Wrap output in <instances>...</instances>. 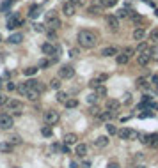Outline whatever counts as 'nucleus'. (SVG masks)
<instances>
[{
    "label": "nucleus",
    "mask_w": 158,
    "mask_h": 168,
    "mask_svg": "<svg viewBox=\"0 0 158 168\" xmlns=\"http://www.w3.org/2000/svg\"><path fill=\"white\" fill-rule=\"evenodd\" d=\"M9 2H11V4H13V2H14V0H9Z\"/></svg>",
    "instance_id": "obj_62"
},
{
    "label": "nucleus",
    "mask_w": 158,
    "mask_h": 168,
    "mask_svg": "<svg viewBox=\"0 0 158 168\" xmlns=\"http://www.w3.org/2000/svg\"><path fill=\"white\" fill-rule=\"evenodd\" d=\"M41 134H43V136H46V138H50V136L53 134L52 126H43V128H41Z\"/></svg>",
    "instance_id": "obj_29"
},
{
    "label": "nucleus",
    "mask_w": 158,
    "mask_h": 168,
    "mask_svg": "<svg viewBox=\"0 0 158 168\" xmlns=\"http://www.w3.org/2000/svg\"><path fill=\"white\" fill-rule=\"evenodd\" d=\"M132 55H133V48H124L123 52H119L117 55H116V62H117L119 66H124V64L130 62Z\"/></svg>",
    "instance_id": "obj_3"
},
{
    "label": "nucleus",
    "mask_w": 158,
    "mask_h": 168,
    "mask_svg": "<svg viewBox=\"0 0 158 168\" xmlns=\"http://www.w3.org/2000/svg\"><path fill=\"white\" fill-rule=\"evenodd\" d=\"M137 62H138V66H147L151 62V53H140V55H137Z\"/></svg>",
    "instance_id": "obj_15"
},
{
    "label": "nucleus",
    "mask_w": 158,
    "mask_h": 168,
    "mask_svg": "<svg viewBox=\"0 0 158 168\" xmlns=\"http://www.w3.org/2000/svg\"><path fill=\"white\" fill-rule=\"evenodd\" d=\"M11 44H20L21 41H23V34L21 32H14V34H11L9 36V39H7Z\"/></svg>",
    "instance_id": "obj_18"
},
{
    "label": "nucleus",
    "mask_w": 158,
    "mask_h": 168,
    "mask_svg": "<svg viewBox=\"0 0 158 168\" xmlns=\"http://www.w3.org/2000/svg\"><path fill=\"white\" fill-rule=\"evenodd\" d=\"M135 83H137V89H140V90H149L151 89V83H149L147 78H138Z\"/></svg>",
    "instance_id": "obj_12"
},
{
    "label": "nucleus",
    "mask_w": 158,
    "mask_h": 168,
    "mask_svg": "<svg viewBox=\"0 0 158 168\" xmlns=\"http://www.w3.org/2000/svg\"><path fill=\"white\" fill-rule=\"evenodd\" d=\"M50 87L55 89V90H59V89H60V78H53V80L50 81Z\"/></svg>",
    "instance_id": "obj_39"
},
{
    "label": "nucleus",
    "mask_w": 158,
    "mask_h": 168,
    "mask_svg": "<svg viewBox=\"0 0 158 168\" xmlns=\"http://www.w3.org/2000/svg\"><path fill=\"white\" fill-rule=\"evenodd\" d=\"M93 143H94L96 149H105V147L108 145V138H107V136H98Z\"/></svg>",
    "instance_id": "obj_14"
},
{
    "label": "nucleus",
    "mask_w": 158,
    "mask_h": 168,
    "mask_svg": "<svg viewBox=\"0 0 158 168\" xmlns=\"http://www.w3.org/2000/svg\"><path fill=\"white\" fill-rule=\"evenodd\" d=\"M9 5H11V2H9V0H5V2L0 5V11H4V13H5V11H9Z\"/></svg>",
    "instance_id": "obj_47"
},
{
    "label": "nucleus",
    "mask_w": 158,
    "mask_h": 168,
    "mask_svg": "<svg viewBox=\"0 0 158 168\" xmlns=\"http://www.w3.org/2000/svg\"><path fill=\"white\" fill-rule=\"evenodd\" d=\"M25 83L29 85V89H34V90H38L39 94L43 92V90H44V85H43L41 81H38V80H27Z\"/></svg>",
    "instance_id": "obj_9"
},
{
    "label": "nucleus",
    "mask_w": 158,
    "mask_h": 168,
    "mask_svg": "<svg viewBox=\"0 0 158 168\" xmlns=\"http://www.w3.org/2000/svg\"><path fill=\"white\" fill-rule=\"evenodd\" d=\"M69 167H71V168H78V163H75V161H71V163H69Z\"/></svg>",
    "instance_id": "obj_58"
},
{
    "label": "nucleus",
    "mask_w": 158,
    "mask_h": 168,
    "mask_svg": "<svg viewBox=\"0 0 158 168\" xmlns=\"http://www.w3.org/2000/svg\"><path fill=\"white\" fill-rule=\"evenodd\" d=\"M132 19H133V23H138V21L142 19V16H138V14H135V13H133V14H132Z\"/></svg>",
    "instance_id": "obj_53"
},
{
    "label": "nucleus",
    "mask_w": 158,
    "mask_h": 168,
    "mask_svg": "<svg viewBox=\"0 0 158 168\" xmlns=\"http://www.w3.org/2000/svg\"><path fill=\"white\" fill-rule=\"evenodd\" d=\"M135 168H146V167H142V165H138V167H135Z\"/></svg>",
    "instance_id": "obj_61"
},
{
    "label": "nucleus",
    "mask_w": 158,
    "mask_h": 168,
    "mask_svg": "<svg viewBox=\"0 0 158 168\" xmlns=\"http://www.w3.org/2000/svg\"><path fill=\"white\" fill-rule=\"evenodd\" d=\"M64 106H66V108H77V106H78V101H77V99H68Z\"/></svg>",
    "instance_id": "obj_38"
},
{
    "label": "nucleus",
    "mask_w": 158,
    "mask_h": 168,
    "mask_svg": "<svg viewBox=\"0 0 158 168\" xmlns=\"http://www.w3.org/2000/svg\"><path fill=\"white\" fill-rule=\"evenodd\" d=\"M62 13H64L68 18H69V16H73V14H75V5H73L71 2H66V4L62 5Z\"/></svg>",
    "instance_id": "obj_16"
},
{
    "label": "nucleus",
    "mask_w": 158,
    "mask_h": 168,
    "mask_svg": "<svg viewBox=\"0 0 158 168\" xmlns=\"http://www.w3.org/2000/svg\"><path fill=\"white\" fill-rule=\"evenodd\" d=\"M107 78H108V75H105V73H101V75H98V76H96V80H98L99 83H101V81H105Z\"/></svg>",
    "instance_id": "obj_50"
},
{
    "label": "nucleus",
    "mask_w": 158,
    "mask_h": 168,
    "mask_svg": "<svg viewBox=\"0 0 158 168\" xmlns=\"http://www.w3.org/2000/svg\"><path fill=\"white\" fill-rule=\"evenodd\" d=\"M98 96H96V94H89V96H87V103H89V105H96V103H98Z\"/></svg>",
    "instance_id": "obj_40"
},
{
    "label": "nucleus",
    "mask_w": 158,
    "mask_h": 168,
    "mask_svg": "<svg viewBox=\"0 0 158 168\" xmlns=\"http://www.w3.org/2000/svg\"><path fill=\"white\" fill-rule=\"evenodd\" d=\"M73 76H75V67L69 66V64L62 66V67L59 69V78L60 80H71Z\"/></svg>",
    "instance_id": "obj_5"
},
{
    "label": "nucleus",
    "mask_w": 158,
    "mask_h": 168,
    "mask_svg": "<svg viewBox=\"0 0 158 168\" xmlns=\"http://www.w3.org/2000/svg\"><path fill=\"white\" fill-rule=\"evenodd\" d=\"M5 106H7L11 112H14L16 115H20L21 110H23V103H21V101H18V99H7Z\"/></svg>",
    "instance_id": "obj_7"
},
{
    "label": "nucleus",
    "mask_w": 158,
    "mask_h": 168,
    "mask_svg": "<svg viewBox=\"0 0 158 168\" xmlns=\"http://www.w3.org/2000/svg\"><path fill=\"white\" fill-rule=\"evenodd\" d=\"M112 113H114V112H110V110L99 112V115H98V120H110V119H112Z\"/></svg>",
    "instance_id": "obj_26"
},
{
    "label": "nucleus",
    "mask_w": 158,
    "mask_h": 168,
    "mask_svg": "<svg viewBox=\"0 0 158 168\" xmlns=\"http://www.w3.org/2000/svg\"><path fill=\"white\" fill-rule=\"evenodd\" d=\"M130 134H132V129L130 128H123V129L117 131V136L121 140H130Z\"/></svg>",
    "instance_id": "obj_22"
},
{
    "label": "nucleus",
    "mask_w": 158,
    "mask_h": 168,
    "mask_svg": "<svg viewBox=\"0 0 158 168\" xmlns=\"http://www.w3.org/2000/svg\"><path fill=\"white\" fill-rule=\"evenodd\" d=\"M41 52H43L44 55H55V53H57V48H55L53 44H50V43H44V44L41 46Z\"/></svg>",
    "instance_id": "obj_11"
},
{
    "label": "nucleus",
    "mask_w": 158,
    "mask_h": 168,
    "mask_svg": "<svg viewBox=\"0 0 158 168\" xmlns=\"http://www.w3.org/2000/svg\"><path fill=\"white\" fill-rule=\"evenodd\" d=\"M149 41H153L155 44H158V28H153L149 32Z\"/></svg>",
    "instance_id": "obj_36"
},
{
    "label": "nucleus",
    "mask_w": 158,
    "mask_h": 168,
    "mask_svg": "<svg viewBox=\"0 0 158 168\" xmlns=\"http://www.w3.org/2000/svg\"><path fill=\"white\" fill-rule=\"evenodd\" d=\"M13 128V117L9 113H0V129H11Z\"/></svg>",
    "instance_id": "obj_8"
},
{
    "label": "nucleus",
    "mask_w": 158,
    "mask_h": 168,
    "mask_svg": "<svg viewBox=\"0 0 158 168\" xmlns=\"http://www.w3.org/2000/svg\"><path fill=\"white\" fill-rule=\"evenodd\" d=\"M155 94H156V96H158V83H156V85H155Z\"/></svg>",
    "instance_id": "obj_60"
},
{
    "label": "nucleus",
    "mask_w": 158,
    "mask_h": 168,
    "mask_svg": "<svg viewBox=\"0 0 158 168\" xmlns=\"http://www.w3.org/2000/svg\"><path fill=\"white\" fill-rule=\"evenodd\" d=\"M116 4H117V0H99L101 7H114Z\"/></svg>",
    "instance_id": "obj_34"
},
{
    "label": "nucleus",
    "mask_w": 158,
    "mask_h": 168,
    "mask_svg": "<svg viewBox=\"0 0 158 168\" xmlns=\"http://www.w3.org/2000/svg\"><path fill=\"white\" fill-rule=\"evenodd\" d=\"M13 143L11 142H0V152L2 154H9V152H13Z\"/></svg>",
    "instance_id": "obj_20"
},
{
    "label": "nucleus",
    "mask_w": 158,
    "mask_h": 168,
    "mask_svg": "<svg viewBox=\"0 0 158 168\" xmlns=\"http://www.w3.org/2000/svg\"><path fill=\"white\" fill-rule=\"evenodd\" d=\"M62 152H64V154H68V152H71V150H69V145H64V147H62Z\"/></svg>",
    "instance_id": "obj_57"
},
{
    "label": "nucleus",
    "mask_w": 158,
    "mask_h": 168,
    "mask_svg": "<svg viewBox=\"0 0 158 168\" xmlns=\"http://www.w3.org/2000/svg\"><path fill=\"white\" fill-rule=\"evenodd\" d=\"M94 94H96L98 97H105V96H107V89H105L103 85H99L98 89H94Z\"/></svg>",
    "instance_id": "obj_35"
},
{
    "label": "nucleus",
    "mask_w": 158,
    "mask_h": 168,
    "mask_svg": "<svg viewBox=\"0 0 158 168\" xmlns=\"http://www.w3.org/2000/svg\"><path fill=\"white\" fill-rule=\"evenodd\" d=\"M96 43H98V36L93 30H80L78 32V44L80 46L91 50V48L96 46Z\"/></svg>",
    "instance_id": "obj_1"
},
{
    "label": "nucleus",
    "mask_w": 158,
    "mask_h": 168,
    "mask_svg": "<svg viewBox=\"0 0 158 168\" xmlns=\"http://www.w3.org/2000/svg\"><path fill=\"white\" fill-rule=\"evenodd\" d=\"M89 112L93 113V115H99V108H96V106H93V108H91Z\"/></svg>",
    "instance_id": "obj_55"
},
{
    "label": "nucleus",
    "mask_w": 158,
    "mask_h": 168,
    "mask_svg": "<svg viewBox=\"0 0 158 168\" xmlns=\"http://www.w3.org/2000/svg\"><path fill=\"white\" fill-rule=\"evenodd\" d=\"M101 9H103L101 5H91V7H89L87 11H89L91 14H98V13H101Z\"/></svg>",
    "instance_id": "obj_41"
},
{
    "label": "nucleus",
    "mask_w": 158,
    "mask_h": 168,
    "mask_svg": "<svg viewBox=\"0 0 158 168\" xmlns=\"http://www.w3.org/2000/svg\"><path fill=\"white\" fill-rule=\"evenodd\" d=\"M16 89H18V85H14L13 81H9V83H7V90H11V92H13V90H16Z\"/></svg>",
    "instance_id": "obj_52"
},
{
    "label": "nucleus",
    "mask_w": 158,
    "mask_h": 168,
    "mask_svg": "<svg viewBox=\"0 0 158 168\" xmlns=\"http://www.w3.org/2000/svg\"><path fill=\"white\" fill-rule=\"evenodd\" d=\"M38 73V67H27V69H23V75L25 76H34Z\"/></svg>",
    "instance_id": "obj_37"
},
{
    "label": "nucleus",
    "mask_w": 158,
    "mask_h": 168,
    "mask_svg": "<svg viewBox=\"0 0 158 168\" xmlns=\"http://www.w3.org/2000/svg\"><path fill=\"white\" fill-rule=\"evenodd\" d=\"M107 168H121V165H119L117 161H110V163L107 165Z\"/></svg>",
    "instance_id": "obj_51"
},
{
    "label": "nucleus",
    "mask_w": 158,
    "mask_h": 168,
    "mask_svg": "<svg viewBox=\"0 0 158 168\" xmlns=\"http://www.w3.org/2000/svg\"><path fill=\"white\" fill-rule=\"evenodd\" d=\"M68 99H69V97H68V94H66V92H62V90L57 92V101H59V103L66 105V101H68Z\"/></svg>",
    "instance_id": "obj_33"
},
{
    "label": "nucleus",
    "mask_w": 158,
    "mask_h": 168,
    "mask_svg": "<svg viewBox=\"0 0 158 168\" xmlns=\"http://www.w3.org/2000/svg\"><path fill=\"white\" fill-rule=\"evenodd\" d=\"M149 147H158V133H153V134H149V143H147Z\"/></svg>",
    "instance_id": "obj_30"
},
{
    "label": "nucleus",
    "mask_w": 158,
    "mask_h": 168,
    "mask_svg": "<svg viewBox=\"0 0 158 168\" xmlns=\"http://www.w3.org/2000/svg\"><path fill=\"white\" fill-rule=\"evenodd\" d=\"M5 103H7V97H5L4 94H0V106H4Z\"/></svg>",
    "instance_id": "obj_54"
},
{
    "label": "nucleus",
    "mask_w": 158,
    "mask_h": 168,
    "mask_svg": "<svg viewBox=\"0 0 158 168\" xmlns=\"http://www.w3.org/2000/svg\"><path fill=\"white\" fill-rule=\"evenodd\" d=\"M107 25L110 30H117L119 28V18L117 16H107Z\"/></svg>",
    "instance_id": "obj_13"
},
{
    "label": "nucleus",
    "mask_w": 158,
    "mask_h": 168,
    "mask_svg": "<svg viewBox=\"0 0 158 168\" xmlns=\"http://www.w3.org/2000/svg\"><path fill=\"white\" fill-rule=\"evenodd\" d=\"M151 81H153V83L156 85V83H158V76H153V78H151Z\"/></svg>",
    "instance_id": "obj_59"
},
{
    "label": "nucleus",
    "mask_w": 158,
    "mask_h": 168,
    "mask_svg": "<svg viewBox=\"0 0 158 168\" xmlns=\"http://www.w3.org/2000/svg\"><path fill=\"white\" fill-rule=\"evenodd\" d=\"M156 108H158V105H156Z\"/></svg>",
    "instance_id": "obj_64"
},
{
    "label": "nucleus",
    "mask_w": 158,
    "mask_h": 168,
    "mask_svg": "<svg viewBox=\"0 0 158 168\" xmlns=\"http://www.w3.org/2000/svg\"><path fill=\"white\" fill-rule=\"evenodd\" d=\"M107 131H108V134H117V128L116 126H112V124H107Z\"/></svg>",
    "instance_id": "obj_44"
},
{
    "label": "nucleus",
    "mask_w": 158,
    "mask_h": 168,
    "mask_svg": "<svg viewBox=\"0 0 158 168\" xmlns=\"http://www.w3.org/2000/svg\"><path fill=\"white\" fill-rule=\"evenodd\" d=\"M119 53V50L116 46H107V48H103L101 52H99V55L101 57H116Z\"/></svg>",
    "instance_id": "obj_10"
},
{
    "label": "nucleus",
    "mask_w": 158,
    "mask_h": 168,
    "mask_svg": "<svg viewBox=\"0 0 158 168\" xmlns=\"http://www.w3.org/2000/svg\"><path fill=\"white\" fill-rule=\"evenodd\" d=\"M130 103H132V94L126 92L124 94V105H130Z\"/></svg>",
    "instance_id": "obj_49"
},
{
    "label": "nucleus",
    "mask_w": 158,
    "mask_h": 168,
    "mask_svg": "<svg viewBox=\"0 0 158 168\" xmlns=\"http://www.w3.org/2000/svg\"><path fill=\"white\" fill-rule=\"evenodd\" d=\"M0 41H2V36H0Z\"/></svg>",
    "instance_id": "obj_63"
},
{
    "label": "nucleus",
    "mask_w": 158,
    "mask_h": 168,
    "mask_svg": "<svg viewBox=\"0 0 158 168\" xmlns=\"http://www.w3.org/2000/svg\"><path fill=\"white\" fill-rule=\"evenodd\" d=\"M77 156H80V158H84L85 154H87V145L85 143H77Z\"/></svg>",
    "instance_id": "obj_24"
},
{
    "label": "nucleus",
    "mask_w": 158,
    "mask_h": 168,
    "mask_svg": "<svg viewBox=\"0 0 158 168\" xmlns=\"http://www.w3.org/2000/svg\"><path fill=\"white\" fill-rule=\"evenodd\" d=\"M27 99H29V101H38V99H39V92L34 90V89H30L29 94H27Z\"/></svg>",
    "instance_id": "obj_28"
},
{
    "label": "nucleus",
    "mask_w": 158,
    "mask_h": 168,
    "mask_svg": "<svg viewBox=\"0 0 158 168\" xmlns=\"http://www.w3.org/2000/svg\"><path fill=\"white\" fill-rule=\"evenodd\" d=\"M151 60H156L158 62V46L151 48Z\"/></svg>",
    "instance_id": "obj_45"
},
{
    "label": "nucleus",
    "mask_w": 158,
    "mask_h": 168,
    "mask_svg": "<svg viewBox=\"0 0 158 168\" xmlns=\"http://www.w3.org/2000/svg\"><path fill=\"white\" fill-rule=\"evenodd\" d=\"M43 120H44L46 126H55V124L59 122V112H55V110H46V112L43 113Z\"/></svg>",
    "instance_id": "obj_4"
},
{
    "label": "nucleus",
    "mask_w": 158,
    "mask_h": 168,
    "mask_svg": "<svg viewBox=\"0 0 158 168\" xmlns=\"http://www.w3.org/2000/svg\"><path fill=\"white\" fill-rule=\"evenodd\" d=\"M34 30H36V32H46V25H39V23H36V25H34Z\"/></svg>",
    "instance_id": "obj_46"
},
{
    "label": "nucleus",
    "mask_w": 158,
    "mask_h": 168,
    "mask_svg": "<svg viewBox=\"0 0 158 168\" xmlns=\"http://www.w3.org/2000/svg\"><path fill=\"white\" fill-rule=\"evenodd\" d=\"M7 142H11L13 145H20V143H21V138L18 136V134H14V136H11V138H9Z\"/></svg>",
    "instance_id": "obj_42"
},
{
    "label": "nucleus",
    "mask_w": 158,
    "mask_h": 168,
    "mask_svg": "<svg viewBox=\"0 0 158 168\" xmlns=\"http://www.w3.org/2000/svg\"><path fill=\"white\" fill-rule=\"evenodd\" d=\"M78 53H80L78 48H71L69 50V57H78Z\"/></svg>",
    "instance_id": "obj_48"
},
{
    "label": "nucleus",
    "mask_w": 158,
    "mask_h": 168,
    "mask_svg": "<svg viewBox=\"0 0 158 168\" xmlns=\"http://www.w3.org/2000/svg\"><path fill=\"white\" fill-rule=\"evenodd\" d=\"M64 143H66V145H77V143H78V136H77L75 133H69V134H66Z\"/></svg>",
    "instance_id": "obj_17"
},
{
    "label": "nucleus",
    "mask_w": 158,
    "mask_h": 168,
    "mask_svg": "<svg viewBox=\"0 0 158 168\" xmlns=\"http://www.w3.org/2000/svg\"><path fill=\"white\" fill-rule=\"evenodd\" d=\"M55 60H57V57H53V58H43V60L39 62V69H46V67H50Z\"/></svg>",
    "instance_id": "obj_23"
},
{
    "label": "nucleus",
    "mask_w": 158,
    "mask_h": 168,
    "mask_svg": "<svg viewBox=\"0 0 158 168\" xmlns=\"http://www.w3.org/2000/svg\"><path fill=\"white\" fill-rule=\"evenodd\" d=\"M23 25V19L20 18V14L18 13H13L11 16H9V21H7V28L9 30H14V28H18Z\"/></svg>",
    "instance_id": "obj_6"
},
{
    "label": "nucleus",
    "mask_w": 158,
    "mask_h": 168,
    "mask_svg": "<svg viewBox=\"0 0 158 168\" xmlns=\"http://www.w3.org/2000/svg\"><path fill=\"white\" fill-rule=\"evenodd\" d=\"M132 14H133V13H132L130 9H126V7H124V9H119L116 16H117V18H126V16H132Z\"/></svg>",
    "instance_id": "obj_31"
},
{
    "label": "nucleus",
    "mask_w": 158,
    "mask_h": 168,
    "mask_svg": "<svg viewBox=\"0 0 158 168\" xmlns=\"http://www.w3.org/2000/svg\"><path fill=\"white\" fill-rule=\"evenodd\" d=\"M155 113L153 112H149V110H144L142 113H138V119H147V117H153Z\"/></svg>",
    "instance_id": "obj_43"
},
{
    "label": "nucleus",
    "mask_w": 158,
    "mask_h": 168,
    "mask_svg": "<svg viewBox=\"0 0 158 168\" xmlns=\"http://www.w3.org/2000/svg\"><path fill=\"white\" fill-rule=\"evenodd\" d=\"M44 21H46V28H50V30H57L59 27H62L60 18L57 16L55 11H48V13L44 14Z\"/></svg>",
    "instance_id": "obj_2"
},
{
    "label": "nucleus",
    "mask_w": 158,
    "mask_h": 168,
    "mask_svg": "<svg viewBox=\"0 0 158 168\" xmlns=\"http://www.w3.org/2000/svg\"><path fill=\"white\" fill-rule=\"evenodd\" d=\"M16 90H18V92H20L21 96H27V94H29V90H30V89H29V85H27V83L23 81V83H20V85H18V89H16Z\"/></svg>",
    "instance_id": "obj_32"
},
{
    "label": "nucleus",
    "mask_w": 158,
    "mask_h": 168,
    "mask_svg": "<svg viewBox=\"0 0 158 168\" xmlns=\"http://www.w3.org/2000/svg\"><path fill=\"white\" fill-rule=\"evenodd\" d=\"M119 108V101L117 99H107V110L110 112H117Z\"/></svg>",
    "instance_id": "obj_21"
},
{
    "label": "nucleus",
    "mask_w": 158,
    "mask_h": 168,
    "mask_svg": "<svg viewBox=\"0 0 158 168\" xmlns=\"http://www.w3.org/2000/svg\"><path fill=\"white\" fill-rule=\"evenodd\" d=\"M144 37H146V30H144L142 27H138V28L133 30V39H135V41L140 43V41H144Z\"/></svg>",
    "instance_id": "obj_19"
},
{
    "label": "nucleus",
    "mask_w": 158,
    "mask_h": 168,
    "mask_svg": "<svg viewBox=\"0 0 158 168\" xmlns=\"http://www.w3.org/2000/svg\"><path fill=\"white\" fill-rule=\"evenodd\" d=\"M137 53L140 55V53H151V48L146 44V43H138L137 46Z\"/></svg>",
    "instance_id": "obj_25"
},
{
    "label": "nucleus",
    "mask_w": 158,
    "mask_h": 168,
    "mask_svg": "<svg viewBox=\"0 0 158 168\" xmlns=\"http://www.w3.org/2000/svg\"><path fill=\"white\" fill-rule=\"evenodd\" d=\"M69 2H71V4H73L75 7H77V5H82V4H84V0H69Z\"/></svg>",
    "instance_id": "obj_56"
},
{
    "label": "nucleus",
    "mask_w": 158,
    "mask_h": 168,
    "mask_svg": "<svg viewBox=\"0 0 158 168\" xmlns=\"http://www.w3.org/2000/svg\"><path fill=\"white\" fill-rule=\"evenodd\" d=\"M39 13H41L39 5H32V7H30V13H29V16L34 19V18H38V16H39Z\"/></svg>",
    "instance_id": "obj_27"
}]
</instances>
